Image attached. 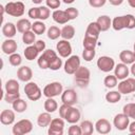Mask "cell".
Segmentation results:
<instances>
[{
    "label": "cell",
    "instance_id": "obj_1",
    "mask_svg": "<svg viewBox=\"0 0 135 135\" xmlns=\"http://www.w3.org/2000/svg\"><path fill=\"white\" fill-rule=\"evenodd\" d=\"M112 27L115 31H121L123 28H135V17L131 14L124 16H117L112 20Z\"/></svg>",
    "mask_w": 135,
    "mask_h": 135
},
{
    "label": "cell",
    "instance_id": "obj_2",
    "mask_svg": "<svg viewBox=\"0 0 135 135\" xmlns=\"http://www.w3.org/2000/svg\"><path fill=\"white\" fill-rule=\"evenodd\" d=\"M24 93H25L26 97L32 101L39 100L41 98V95L43 94L41 92L40 88L38 86V84L36 82H33V81L26 82V84L24 85Z\"/></svg>",
    "mask_w": 135,
    "mask_h": 135
},
{
    "label": "cell",
    "instance_id": "obj_3",
    "mask_svg": "<svg viewBox=\"0 0 135 135\" xmlns=\"http://www.w3.org/2000/svg\"><path fill=\"white\" fill-rule=\"evenodd\" d=\"M33 130V123L28 119H21L14 123L12 132L14 135H24L31 133Z\"/></svg>",
    "mask_w": 135,
    "mask_h": 135
},
{
    "label": "cell",
    "instance_id": "obj_4",
    "mask_svg": "<svg viewBox=\"0 0 135 135\" xmlns=\"http://www.w3.org/2000/svg\"><path fill=\"white\" fill-rule=\"evenodd\" d=\"M4 7H5V13L13 17H21L25 11V6L21 1L7 2Z\"/></svg>",
    "mask_w": 135,
    "mask_h": 135
},
{
    "label": "cell",
    "instance_id": "obj_5",
    "mask_svg": "<svg viewBox=\"0 0 135 135\" xmlns=\"http://www.w3.org/2000/svg\"><path fill=\"white\" fill-rule=\"evenodd\" d=\"M58 55L56 54L55 51L53 50H45L44 52H42V54L38 57L37 63L39 65V68L41 70H46L50 66V63L57 57Z\"/></svg>",
    "mask_w": 135,
    "mask_h": 135
},
{
    "label": "cell",
    "instance_id": "obj_6",
    "mask_svg": "<svg viewBox=\"0 0 135 135\" xmlns=\"http://www.w3.org/2000/svg\"><path fill=\"white\" fill-rule=\"evenodd\" d=\"M75 81L78 83L79 86L84 88L89 84L90 82V76H91V72L86 66H79L78 70L75 72Z\"/></svg>",
    "mask_w": 135,
    "mask_h": 135
},
{
    "label": "cell",
    "instance_id": "obj_7",
    "mask_svg": "<svg viewBox=\"0 0 135 135\" xmlns=\"http://www.w3.org/2000/svg\"><path fill=\"white\" fill-rule=\"evenodd\" d=\"M63 92V86L60 82L58 81H54V82H51L49 84H46L44 88H43V95L47 98V97H56V96H59L61 95Z\"/></svg>",
    "mask_w": 135,
    "mask_h": 135
},
{
    "label": "cell",
    "instance_id": "obj_8",
    "mask_svg": "<svg viewBox=\"0 0 135 135\" xmlns=\"http://www.w3.org/2000/svg\"><path fill=\"white\" fill-rule=\"evenodd\" d=\"M97 68L101 71V72H104V73H109L111 72L112 70H114L115 68V61L112 57L110 56H101L97 59Z\"/></svg>",
    "mask_w": 135,
    "mask_h": 135
},
{
    "label": "cell",
    "instance_id": "obj_9",
    "mask_svg": "<svg viewBox=\"0 0 135 135\" xmlns=\"http://www.w3.org/2000/svg\"><path fill=\"white\" fill-rule=\"evenodd\" d=\"M79 66H80V58L77 55H72V56L68 57L66 61L64 62L63 69H64V72L66 74L74 75Z\"/></svg>",
    "mask_w": 135,
    "mask_h": 135
},
{
    "label": "cell",
    "instance_id": "obj_10",
    "mask_svg": "<svg viewBox=\"0 0 135 135\" xmlns=\"http://www.w3.org/2000/svg\"><path fill=\"white\" fill-rule=\"evenodd\" d=\"M63 129H64V120L63 118H54L52 119L47 133L50 135H62L63 134Z\"/></svg>",
    "mask_w": 135,
    "mask_h": 135
},
{
    "label": "cell",
    "instance_id": "obj_11",
    "mask_svg": "<svg viewBox=\"0 0 135 135\" xmlns=\"http://www.w3.org/2000/svg\"><path fill=\"white\" fill-rule=\"evenodd\" d=\"M118 91L121 94H130L135 92V78L128 77L123 80H121L118 84Z\"/></svg>",
    "mask_w": 135,
    "mask_h": 135
},
{
    "label": "cell",
    "instance_id": "obj_12",
    "mask_svg": "<svg viewBox=\"0 0 135 135\" xmlns=\"http://www.w3.org/2000/svg\"><path fill=\"white\" fill-rule=\"evenodd\" d=\"M113 124L114 127L119 130V131H124L127 130V128H129L130 124V117L127 116L124 113H120L115 115L114 119H113Z\"/></svg>",
    "mask_w": 135,
    "mask_h": 135
},
{
    "label": "cell",
    "instance_id": "obj_13",
    "mask_svg": "<svg viewBox=\"0 0 135 135\" xmlns=\"http://www.w3.org/2000/svg\"><path fill=\"white\" fill-rule=\"evenodd\" d=\"M56 50L59 56L62 58H68L72 54V45L69 42V40H65V39L59 40V42L56 44Z\"/></svg>",
    "mask_w": 135,
    "mask_h": 135
},
{
    "label": "cell",
    "instance_id": "obj_14",
    "mask_svg": "<svg viewBox=\"0 0 135 135\" xmlns=\"http://www.w3.org/2000/svg\"><path fill=\"white\" fill-rule=\"evenodd\" d=\"M77 99H78L77 94L72 89L65 90L61 94V101H62V103H65V104H69V105H74L77 102Z\"/></svg>",
    "mask_w": 135,
    "mask_h": 135
},
{
    "label": "cell",
    "instance_id": "obj_15",
    "mask_svg": "<svg viewBox=\"0 0 135 135\" xmlns=\"http://www.w3.org/2000/svg\"><path fill=\"white\" fill-rule=\"evenodd\" d=\"M95 130L99 133V134H109L112 130V124L110 123V121L105 118H101L98 119L95 122Z\"/></svg>",
    "mask_w": 135,
    "mask_h": 135
},
{
    "label": "cell",
    "instance_id": "obj_16",
    "mask_svg": "<svg viewBox=\"0 0 135 135\" xmlns=\"http://www.w3.org/2000/svg\"><path fill=\"white\" fill-rule=\"evenodd\" d=\"M17 47H18L17 42H16L14 39H12V38L5 39V40L2 42V44H1V50H2V52H3L4 54L8 55V56L12 55V54H14V53H16Z\"/></svg>",
    "mask_w": 135,
    "mask_h": 135
},
{
    "label": "cell",
    "instance_id": "obj_17",
    "mask_svg": "<svg viewBox=\"0 0 135 135\" xmlns=\"http://www.w3.org/2000/svg\"><path fill=\"white\" fill-rule=\"evenodd\" d=\"M129 73H130V69L128 68V64H126L123 62L116 64L114 68V75L119 80H123V79L128 78Z\"/></svg>",
    "mask_w": 135,
    "mask_h": 135
},
{
    "label": "cell",
    "instance_id": "obj_18",
    "mask_svg": "<svg viewBox=\"0 0 135 135\" xmlns=\"http://www.w3.org/2000/svg\"><path fill=\"white\" fill-rule=\"evenodd\" d=\"M17 77L20 81H23V82H28L32 77H33V72L31 70L30 66L27 65H23V66H20L17 71Z\"/></svg>",
    "mask_w": 135,
    "mask_h": 135
},
{
    "label": "cell",
    "instance_id": "obj_19",
    "mask_svg": "<svg viewBox=\"0 0 135 135\" xmlns=\"http://www.w3.org/2000/svg\"><path fill=\"white\" fill-rule=\"evenodd\" d=\"M15 121V112L12 110H3L0 113V122L4 126L13 124Z\"/></svg>",
    "mask_w": 135,
    "mask_h": 135
},
{
    "label": "cell",
    "instance_id": "obj_20",
    "mask_svg": "<svg viewBox=\"0 0 135 135\" xmlns=\"http://www.w3.org/2000/svg\"><path fill=\"white\" fill-rule=\"evenodd\" d=\"M65 121H68L69 123H77L79 120H80V111L77 109V108H74L73 105L70 108L68 114L65 115V118H64Z\"/></svg>",
    "mask_w": 135,
    "mask_h": 135
},
{
    "label": "cell",
    "instance_id": "obj_21",
    "mask_svg": "<svg viewBox=\"0 0 135 135\" xmlns=\"http://www.w3.org/2000/svg\"><path fill=\"white\" fill-rule=\"evenodd\" d=\"M52 17L53 20L58 24H65L70 21L65 11H61V9H55L52 14Z\"/></svg>",
    "mask_w": 135,
    "mask_h": 135
},
{
    "label": "cell",
    "instance_id": "obj_22",
    "mask_svg": "<svg viewBox=\"0 0 135 135\" xmlns=\"http://www.w3.org/2000/svg\"><path fill=\"white\" fill-rule=\"evenodd\" d=\"M96 22L98 23V25H99L101 32H107V31L112 26V20H111V18H110L109 16H107V15H101V16H99V17L97 18Z\"/></svg>",
    "mask_w": 135,
    "mask_h": 135
},
{
    "label": "cell",
    "instance_id": "obj_23",
    "mask_svg": "<svg viewBox=\"0 0 135 135\" xmlns=\"http://www.w3.org/2000/svg\"><path fill=\"white\" fill-rule=\"evenodd\" d=\"M17 33V27L16 24H14L13 22H6L5 24H3L2 26V34L6 37V38H13Z\"/></svg>",
    "mask_w": 135,
    "mask_h": 135
},
{
    "label": "cell",
    "instance_id": "obj_24",
    "mask_svg": "<svg viewBox=\"0 0 135 135\" xmlns=\"http://www.w3.org/2000/svg\"><path fill=\"white\" fill-rule=\"evenodd\" d=\"M100 33H101V30H100V27H99V25L96 21L89 23V25L86 27V31H85L86 36H91V37H94V38L98 39Z\"/></svg>",
    "mask_w": 135,
    "mask_h": 135
},
{
    "label": "cell",
    "instance_id": "obj_25",
    "mask_svg": "<svg viewBox=\"0 0 135 135\" xmlns=\"http://www.w3.org/2000/svg\"><path fill=\"white\" fill-rule=\"evenodd\" d=\"M119 59L121 60V62H123L126 64H132L133 62H135V55H134L133 51L123 50L119 54Z\"/></svg>",
    "mask_w": 135,
    "mask_h": 135
},
{
    "label": "cell",
    "instance_id": "obj_26",
    "mask_svg": "<svg viewBox=\"0 0 135 135\" xmlns=\"http://www.w3.org/2000/svg\"><path fill=\"white\" fill-rule=\"evenodd\" d=\"M52 121V117H51V113L49 112H44V113H40L37 117V124L41 128H45L49 127L50 123Z\"/></svg>",
    "mask_w": 135,
    "mask_h": 135
},
{
    "label": "cell",
    "instance_id": "obj_27",
    "mask_svg": "<svg viewBox=\"0 0 135 135\" xmlns=\"http://www.w3.org/2000/svg\"><path fill=\"white\" fill-rule=\"evenodd\" d=\"M32 24L31 21L28 19H25V18H22L20 20L17 21V24H16V27H17V31L19 33H25V32H28L32 30Z\"/></svg>",
    "mask_w": 135,
    "mask_h": 135
},
{
    "label": "cell",
    "instance_id": "obj_28",
    "mask_svg": "<svg viewBox=\"0 0 135 135\" xmlns=\"http://www.w3.org/2000/svg\"><path fill=\"white\" fill-rule=\"evenodd\" d=\"M19 82L15 79H9L4 84V91L5 93H19Z\"/></svg>",
    "mask_w": 135,
    "mask_h": 135
},
{
    "label": "cell",
    "instance_id": "obj_29",
    "mask_svg": "<svg viewBox=\"0 0 135 135\" xmlns=\"http://www.w3.org/2000/svg\"><path fill=\"white\" fill-rule=\"evenodd\" d=\"M23 54H24L25 59H27V60H34V59H36V58L38 57L39 52H38V50L35 47V45L32 44V45H27V46L25 47Z\"/></svg>",
    "mask_w": 135,
    "mask_h": 135
},
{
    "label": "cell",
    "instance_id": "obj_30",
    "mask_svg": "<svg viewBox=\"0 0 135 135\" xmlns=\"http://www.w3.org/2000/svg\"><path fill=\"white\" fill-rule=\"evenodd\" d=\"M12 107H13V110L15 112H17V113H23L27 109V103L22 98H18V99H16L12 103Z\"/></svg>",
    "mask_w": 135,
    "mask_h": 135
},
{
    "label": "cell",
    "instance_id": "obj_31",
    "mask_svg": "<svg viewBox=\"0 0 135 135\" xmlns=\"http://www.w3.org/2000/svg\"><path fill=\"white\" fill-rule=\"evenodd\" d=\"M43 108L46 112L49 113H54L57 109H58V103L57 101L53 98V97H47L44 101V104H43Z\"/></svg>",
    "mask_w": 135,
    "mask_h": 135
},
{
    "label": "cell",
    "instance_id": "obj_32",
    "mask_svg": "<svg viewBox=\"0 0 135 135\" xmlns=\"http://www.w3.org/2000/svg\"><path fill=\"white\" fill-rule=\"evenodd\" d=\"M75 36V27L73 25H64L61 28V37L65 40H71Z\"/></svg>",
    "mask_w": 135,
    "mask_h": 135
},
{
    "label": "cell",
    "instance_id": "obj_33",
    "mask_svg": "<svg viewBox=\"0 0 135 135\" xmlns=\"http://www.w3.org/2000/svg\"><path fill=\"white\" fill-rule=\"evenodd\" d=\"M79 126L81 128V132L83 135H91L95 129V126L90 120H83V121H81V123Z\"/></svg>",
    "mask_w": 135,
    "mask_h": 135
},
{
    "label": "cell",
    "instance_id": "obj_34",
    "mask_svg": "<svg viewBox=\"0 0 135 135\" xmlns=\"http://www.w3.org/2000/svg\"><path fill=\"white\" fill-rule=\"evenodd\" d=\"M121 99V93L119 91H110L105 94V100L109 103H116Z\"/></svg>",
    "mask_w": 135,
    "mask_h": 135
},
{
    "label": "cell",
    "instance_id": "obj_35",
    "mask_svg": "<svg viewBox=\"0 0 135 135\" xmlns=\"http://www.w3.org/2000/svg\"><path fill=\"white\" fill-rule=\"evenodd\" d=\"M22 41L26 45H32L36 42V34L31 30L28 32H25L22 34Z\"/></svg>",
    "mask_w": 135,
    "mask_h": 135
},
{
    "label": "cell",
    "instance_id": "obj_36",
    "mask_svg": "<svg viewBox=\"0 0 135 135\" xmlns=\"http://www.w3.org/2000/svg\"><path fill=\"white\" fill-rule=\"evenodd\" d=\"M46 35H47V38H49V39H51V40H56V39H58V38L61 36V30H60L58 26L53 25V26L49 27Z\"/></svg>",
    "mask_w": 135,
    "mask_h": 135
},
{
    "label": "cell",
    "instance_id": "obj_37",
    "mask_svg": "<svg viewBox=\"0 0 135 135\" xmlns=\"http://www.w3.org/2000/svg\"><path fill=\"white\" fill-rule=\"evenodd\" d=\"M32 31L36 35H42L46 31V25L42 21H35L32 24Z\"/></svg>",
    "mask_w": 135,
    "mask_h": 135
},
{
    "label": "cell",
    "instance_id": "obj_38",
    "mask_svg": "<svg viewBox=\"0 0 135 135\" xmlns=\"http://www.w3.org/2000/svg\"><path fill=\"white\" fill-rule=\"evenodd\" d=\"M97 40L96 38L94 37H91V36H86L84 35V38H83V49H95L96 45H97Z\"/></svg>",
    "mask_w": 135,
    "mask_h": 135
},
{
    "label": "cell",
    "instance_id": "obj_39",
    "mask_svg": "<svg viewBox=\"0 0 135 135\" xmlns=\"http://www.w3.org/2000/svg\"><path fill=\"white\" fill-rule=\"evenodd\" d=\"M103 83H104V85L108 88V89H113V88H115L116 85H117V83H118V79H117V77L115 76V75H108V76H105V78H104V80H103Z\"/></svg>",
    "mask_w": 135,
    "mask_h": 135
},
{
    "label": "cell",
    "instance_id": "obj_40",
    "mask_svg": "<svg viewBox=\"0 0 135 135\" xmlns=\"http://www.w3.org/2000/svg\"><path fill=\"white\" fill-rule=\"evenodd\" d=\"M122 113H124L130 118L135 119V103L131 102V103L124 104L123 105V109H122Z\"/></svg>",
    "mask_w": 135,
    "mask_h": 135
},
{
    "label": "cell",
    "instance_id": "obj_41",
    "mask_svg": "<svg viewBox=\"0 0 135 135\" xmlns=\"http://www.w3.org/2000/svg\"><path fill=\"white\" fill-rule=\"evenodd\" d=\"M95 55H96V51L95 49H83V52H82V58L90 62L92 61L94 58H95Z\"/></svg>",
    "mask_w": 135,
    "mask_h": 135
},
{
    "label": "cell",
    "instance_id": "obj_42",
    "mask_svg": "<svg viewBox=\"0 0 135 135\" xmlns=\"http://www.w3.org/2000/svg\"><path fill=\"white\" fill-rule=\"evenodd\" d=\"M8 61H9L11 65H13V66H19V65L21 64V62H22V57H21L20 54L14 53V54L9 55Z\"/></svg>",
    "mask_w": 135,
    "mask_h": 135
},
{
    "label": "cell",
    "instance_id": "obj_43",
    "mask_svg": "<svg viewBox=\"0 0 135 135\" xmlns=\"http://www.w3.org/2000/svg\"><path fill=\"white\" fill-rule=\"evenodd\" d=\"M62 66V60L60 59V57L59 56H57L51 63H50V66H49V69L50 70H52V71H58L60 68Z\"/></svg>",
    "mask_w": 135,
    "mask_h": 135
},
{
    "label": "cell",
    "instance_id": "obj_44",
    "mask_svg": "<svg viewBox=\"0 0 135 135\" xmlns=\"http://www.w3.org/2000/svg\"><path fill=\"white\" fill-rule=\"evenodd\" d=\"M40 7V14H39V19L42 21V20H46L50 15H51V11L50 8L45 5V6H39Z\"/></svg>",
    "mask_w": 135,
    "mask_h": 135
},
{
    "label": "cell",
    "instance_id": "obj_45",
    "mask_svg": "<svg viewBox=\"0 0 135 135\" xmlns=\"http://www.w3.org/2000/svg\"><path fill=\"white\" fill-rule=\"evenodd\" d=\"M65 13H66V15H68L70 20L76 19L78 17V15H79V12H78V9L76 7H68L65 9Z\"/></svg>",
    "mask_w": 135,
    "mask_h": 135
},
{
    "label": "cell",
    "instance_id": "obj_46",
    "mask_svg": "<svg viewBox=\"0 0 135 135\" xmlns=\"http://www.w3.org/2000/svg\"><path fill=\"white\" fill-rule=\"evenodd\" d=\"M18 98H20V93H5L4 95V100L7 103H13Z\"/></svg>",
    "mask_w": 135,
    "mask_h": 135
},
{
    "label": "cell",
    "instance_id": "obj_47",
    "mask_svg": "<svg viewBox=\"0 0 135 135\" xmlns=\"http://www.w3.org/2000/svg\"><path fill=\"white\" fill-rule=\"evenodd\" d=\"M68 133H69V135H81L82 134L80 126H77L75 123H72V126L68 130Z\"/></svg>",
    "mask_w": 135,
    "mask_h": 135
},
{
    "label": "cell",
    "instance_id": "obj_48",
    "mask_svg": "<svg viewBox=\"0 0 135 135\" xmlns=\"http://www.w3.org/2000/svg\"><path fill=\"white\" fill-rule=\"evenodd\" d=\"M39 14H40V7H32L27 12V15L31 19H39Z\"/></svg>",
    "mask_w": 135,
    "mask_h": 135
},
{
    "label": "cell",
    "instance_id": "obj_49",
    "mask_svg": "<svg viewBox=\"0 0 135 135\" xmlns=\"http://www.w3.org/2000/svg\"><path fill=\"white\" fill-rule=\"evenodd\" d=\"M45 3H46V6L51 9H57L59 8L60 4H61V1L60 0H45Z\"/></svg>",
    "mask_w": 135,
    "mask_h": 135
},
{
    "label": "cell",
    "instance_id": "obj_50",
    "mask_svg": "<svg viewBox=\"0 0 135 135\" xmlns=\"http://www.w3.org/2000/svg\"><path fill=\"white\" fill-rule=\"evenodd\" d=\"M107 0H89V4L90 6L94 7V8H99L101 6H103L105 4Z\"/></svg>",
    "mask_w": 135,
    "mask_h": 135
},
{
    "label": "cell",
    "instance_id": "obj_51",
    "mask_svg": "<svg viewBox=\"0 0 135 135\" xmlns=\"http://www.w3.org/2000/svg\"><path fill=\"white\" fill-rule=\"evenodd\" d=\"M72 105H69V104H65V103H62V105L59 108V116L61 117V118H65V115L68 114V112H69V110H70V108H71Z\"/></svg>",
    "mask_w": 135,
    "mask_h": 135
},
{
    "label": "cell",
    "instance_id": "obj_52",
    "mask_svg": "<svg viewBox=\"0 0 135 135\" xmlns=\"http://www.w3.org/2000/svg\"><path fill=\"white\" fill-rule=\"evenodd\" d=\"M34 45H35V47L38 50L39 53L45 51V46H46V45H45V42H44L43 40H37V41L34 43Z\"/></svg>",
    "mask_w": 135,
    "mask_h": 135
},
{
    "label": "cell",
    "instance_id": "obj_53",
    "mask_svg": "<svg viewBox=\"0 0 135 135\" xmlns=\"http://www.w3.org/2000/svg\"><path fill=\"white\" fill-rule=\"evenodd\" d=\"M128 129H129V132H130L131 134L135 135V120L129 124V128H128Z\"/></svg>",
    "mask_w": 135,
    "mask_h": 135
},
{
    "label": "cell",
    "instance_id": "obj_54",
    "mask_svg": "<svg viewBox=\"0 0 135 135\" xmlns=\"http://www.w3.org/2000/svg\"><path fill=\"white\" fill-rule=\"evenodd\" d=\"M109 2H110L112 5H114V6H118V5L122 4L123 0H109Z\"/></svg>",
    "mask_w": 135,
    "mask_h": 135
},
{
    "label": "cell",
    "instance_id": "obj_55",
    "mask_svg": "<svg viewBox=\"0 0 135 135\" xmlns=\"http://www.w3.org/2000/svg\"><path fill=\"white\" fill-rule=\"evenodd\" d=\"M130 72H131V74L135 77V62H133L132 64H131V68H130Z\"/></svg>",
    "mask_w": 135,
    "mask_h": 135
},
{
    "label": "cell",
    "instance_id": "obj_56",
    "mask_svg": "<svg viewBox=\"0 0 135 135\" xmlns=\"http://www.w3.org/2000/svg\"><path fill=\"white\" fill-rule=\"evenodd\" d=\"M128 1V3H129V5L131 6V7H133V8H135V0H127Z\"/></svg>",
    "mask_w": 135,
    "mask_h": 135
},
{
    "label": "cell",
    "instance_id": "obj_57",
    "mask_svg": "<svg viewBox=\"0 0 135 135\" xmlns=\"http://www.w3.org/2000/svg\"><path fill=\"white\" fill-rule=\"evenodd\" d=\"M75 0H62V2L63 3H65V4H71V3H73Z\"/></svg>",
    "mask_w": 135,
    "mask_h": 135
},
{
    "label": "cell",
    "instance_id": "obj_58",
    "mask_svg": "<svg viewBox=\"0 0 135 135\" xmlns=\"http://www.w3.org/2000/svg\"><path fill=\"white\" fill-rule=\"evenodd\" d=\"M32 2L35 3V4H40L42 2V0H32Z\"/></svg>",
    "mask_w": 135,
    "mask_h": 135
},
{
    "label": "cell",
    "instance_id": "obj_59",
    "mask_svg": "<svg viewBox=\"0 0 135 135\" xmlns=\"http://www.w3.org/2000/svg\"><path fill=\"white\" fill-rule=\"evenodd\" d=\"M133 53H134V55H135V42H134V44H133Z\"/></svg>",
    "mask_w": 135,
    "mask_h": 135
}]
</instances>
